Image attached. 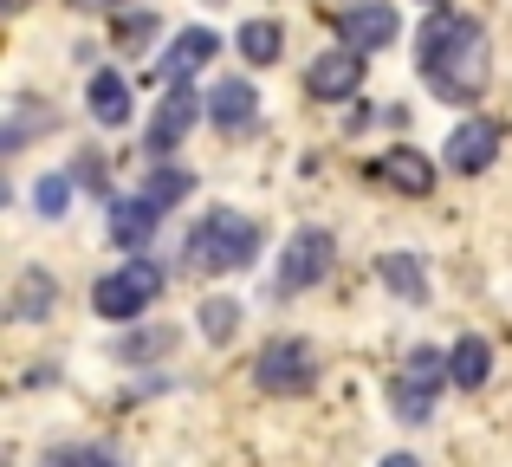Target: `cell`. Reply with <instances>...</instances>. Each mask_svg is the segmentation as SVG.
I'll return each instance as SVG.
<instances>
[{
    "label": "cell",
    "instance_id": "14",
    "mask_svg": "<svg viewBox=\"0 0 512 467\" xmlns=\"http://www.w3.org/2000/svg\"><path fill=\"white\" fill-rule=\"evenodd\" d=\"M52 305H59L52 273H39V266H33V273H20V286H13V318H20V325H39Z\"/></svg>",
    "mask_w": 512,
    "mask_h": 467
},
{
    "label": "cell",
    "instance_id": "20",
    "mask_svg": "<svg viewBox=\"0 0 512 467\" xmlns=\"http://www.w3.org/2000/svg\"><path fill=\"white\" fill-rule=\"evenodd\" d=\"M234 331H240V305L234 299H208L201 305V338L208 344H227Z\"/></svg>",
    "mask_w": 512,
    "mask_h": 467
},
{
    "label": "cell",
    "instance_id": "19",
    "mask_svg": "<svg viewBox=\"0 0 512 467\" xmlns=\"http://www.w3.org/2000/svg\"><path fill=\"white\" fill-rule=\"evenodd\" d=\"M279 46H286V33H279L273 20H247V26H240V52H247L253 65H273Z\"/></svg>",
    "mask_w": 512,
    "mask_h": 467
},
{
    "label": "cell",
    "instance_id": "12",
    "mask_svg": "<svg viewBox=\"0 0 512 467\" xmlns=\"http://www.w3.org/2000/svg\"><path fill=\"white\" fill-rule=\"evenodd\" d=\"M156 221H163V208H156L150 195H124V202H111V240H117V247H143V240L156 234Z\"/></svg>",
    "mask_w": 512,
    "mask_h": 467
},
{
    "label": "cell",
    "instance_id": "16",
    "mask_svg": "<svg viewBox=\"0 0 512 467\" xmlns=\"http://www.w3.org/2000/svg\"><path fill=\"white\" fill-rule=\"evenodd\" d=\"M253 85H240V78H227V85H214V98H208V117L221 130H247L253 124Z\"/></svg>",
    "mask_w": 512,
    "mask_h": 467
},
{
    "label": "cell",
    "instance_id": "11",
    "mask_svg": "<svg viewBox=\"0 0 512 467\" xmlns=\"http://www.w3.org/2000/svg\"><path fill=\"white\" fill-rule=\"evenodd\" d=\"M493 150H500V130H493L487 117H467V124L448 137V169L454 176H480V169L493 163Z\"/></svg>",
    "mask_w": 512,
    "mask_h": 467
},
{
    "label": "cell",
    "instance_id": "9",
    "mask_svg": "<svg viewBox=\"0 0 512 467\" xmlns=\"http://www.w3.org/2000/svg\"><path fill=\"white\" fill-rule=\"evenodd\" d=\"M214 52H221L214 26H188V33H175V46L163 52V59H156V78H163V85H188V78H195Z\"/></svg>",
    "mask_w": 512,
    "mask_h": 467
},
{
    "label": "cell",
    "instance_id": "22",
    "mask_svg": "<svg viewBox=\"0 0 512 467\" xmlns=\"http://www.w3.org/2000/svg\"><path fill=\"white\" fill-rule=\"evenodd\" d=\"M39 124H46V117L33 111V98H20V104H13V124H7V137H0V150H20V143L33 137Z\"/></svg>",
    "mask_w": 512,
    "mask_h": 467
},
{
    "label": "cell",
    "instance_id": "6",
    "mask_svg": "<svg viewBox=\"0 0 512 467\" xmlns=\"http://www.w3.org/2000/svg\"><path fill=\"white\" fill-rule=\"evenodd\" d=\"M331 234L325 228H299L292 234V247H286V260H279V292H305V286H318V279L331 273Z\"/></svg>",
    "mask_w": 512,
    "mask_h": 467
},
{
    "label": "cell",
    "instance_id": "1",
    "mask_svg": "<svg viewBox=\"0 0 512 467\" xmlns=\"http://www.w3.org/2000/svg\"><path fill=\"white\" fill-rule=\"evenodd\" d=\"M415 65H422L428 91L448 104H467L487 91L493 59H487V33L480 20H461V13H435V20L415 33Z\"/></svg>",
    "mask_w": 512,
    "mask_h": 467
},
{
    "label": "cell",
    "instance_id": "27",
    "mask_svg": "<svg viewBox=\"0 0 512 467\" xmlns=\"http://www.w3.org/2000/svg\"><path fill=\"white\" fill-rule=\"evenodd\" d=\"M85 13H111V7H124V0H78Z\"/></svg>",
    "mask_w": 512,
    "mask_h": 467
},
{
    "label": "cell",
    "instance_id": "10",
    "mask_svg": "<svg viewBox=\"0 0 512 467\" xmlns=\"http://www.w3.org/2000/svg\"><path fill=\"white\" fill-rule=\"evenodd\" d=\"M195 124H201V98L188 85H169V98L156 104V124H150V156H169Z\"/></svg>",
    "mask_w": 512,
    "mask_h": 467
},
{
    "label": "cell",
    "instance_id": "28",
    "mask_svg": "<svg viewBox=\"0 0 512 467\" xmlns=\"http://www.w3.org/2000/svg\"><path fill=\"white\" fill-rule=\"evenodd\" d=\"M383 467H415V455H389V461H383Z\"/></svg>",
    "mask_w": 512,
    "mask_h": 467
},
{
    "label": "cell",
    "instance_id": "21",
    "mask_svg": "<svg viewBox=\"0 0 512 467\" xmlns=\"http://www.w3.org/2000/svg\"><path fill=\"white\" fill-rule=\"evenodd\" d=\"M188 189H195V176H188V169H163V176H150V182H143V195H150V202L163 208V215H169L175 202H182Z\"/></svg>",
    "mask_w": 512,
    "mask_h": 467
},
{
    "label": "cell",
    "instance_id": "18",
    "mask_svg": "<svg viewBox=\"0 0 512 467\" xmlns=\"http://www.w3.org/2000/svg\"><path fill=\"white\" fill-rule=\"evenodd\" d=\"M91 117H98V124H111V130L130 117V85L117 72H98V78H91Z\"/></svg>",
    "mask_w": 512,
    "mask_h": 467
},
{
    "label": "cell",
    "instance_id": "23",
    "mask_svg": "<svg viewBox=\"0 0 512 467\" xmlns=\"http://www.w3.org/2000/svg\"><path fill=\"white\" fill-rule=\"evenodd\" d=\"M39 467H117V455H104V448H52Z\"/></svg>",
    "mask_w": 512,
    "mask_h": 467
},
{
    "label": "cell",
    "instance_id": "29",
    "mask_svg": "<svg viewBox=\"0 0 512 467\" xmlns=\"http://www.w3.org/2000/svg\"><path fill=\"white\" fill-rule=\"evenodd\" d=\"M428 7H441V0H428Z\"/></svg>",
    "mask_w": 512,
    "mask_h": 467
},
{
    "label": "cell",
    "instance_id": "4",
    "mask_svg": "<svg viewBox=\"0 0 512 467\" xmlns=\"http://www.w3.org/2000/svg\"><path fill=\"white\" fill-rule=\"evenodd\" d=\"M253 383H260L266 396H299L318 383V351L305 338H273L260 351V364H253Z\"/></svg>",
    "mask_w": 512,
    "mask_h": 467
},
{
    "label": "cell",
    "instance_id": "8",
    "mask_svg": "<svg viewBox=\"0 0 512 467\" xmlns=\"http://www.w3.org/2000/svg\"><path fill=\"white\" fill-rule=\"evenodd\" d=\"M338 33H344V46L376 52V46H389V39L402 33V20H396V7H389V0H357V7L338 13Z\"/></svg>",
    "mask_w": 512,
    "mask_h": 467
},
{
    "label": "cell",
    "instance_id": "13",
    "mask_svg": "<svg viewBox=\"0 0 512 467\" xmlns=\"http://www.w3.org/2000/svg\"><path fill=\"white\" fill-rule=\"evenodd\" d=\"M376 176L396 182L402 195H428V189H435V163H428L422 150H389V156H376Z\"/></svg>",
    "mask_w": 512,
    "mask_h": 467
},
{
    "label": "cell",
    "instance_id": "25",
    "mask_svg": "<svg viewBox=\"0 0 512 467\" xmlns=\"http://www.w3.org/2000/svg\"><path fill=\"white\" fill-rule=\"evenodd\" d=\"M150 33H156V13H130V20L117 26V39H124L130 52H137V46H150Z\"/></svg>",
    "mask_w": 512,
    "mask_h": 467
},
{
    "label": "cell",
    "instance_id": "17",
    "mask_svg": "<svg viewBox=\"0 0 512 467\" xmlns=\"http://www.w3.org/2000/svg\"><path fill=\"white\" fill-rule=\"evenodd\" d=\"M383 279H389V292H396V299H415L422 305L428 299V273H422V260H415V253H383Z\"/></svg>",
    "mask_w": 512,
    "mask_h": 467
},
{
    "label": "cell",
    "instance_id": "3",
    "mask_svg": "<svg viewBox=\"0 0 512 467\" xmlns=\"http://www.w3.org/2000/svg\"><path fill=\"white\" fill-rule=\"evenodd\" d=\"M156 292H163V266L156 260H124L117 273L98 279V292H91V305H98V318H143L156 305Z\"/></svg>",
    "mask_w": 512,
    "mask_h": 467
},
{
    "label": "cell",
    "instance_id": "2",
    "mask_svg": "<svg viewBox=\"0 0 512 467\" xmlns=\"http://www.w3.org/2000/svg\"><path fill=\"white\" fill-rule=\"evenodd\" d=\"M253 253H260V221L240 215V208H208L188 228V266L195 273H240Z\"/></svg>",
    "mask_w": 512,
    "mask_h": 467
},
{
    "label": "cell",
    "instance_id": "24",
    "mask_svg": "<svg viewBox=\"0 0 512 467\" xmlns=\"http://www.w3.org/2000/svg\"><path fill=\"white\" fill-rule=\"evenodd\" d=\"M33 202H39V215H65V202H72V182H65V176H46V182L33 189Z\"/></svg>",
    "mask_w": 512,
    "mask_h": 467
},
{
    "label": "cell",
    "instance_id": "7",
    "mask_svg": "<svg viewBox=\"0 0 512 467\" xmlns=\"http://www.w3.org/2000/svg\"><path fill=\"white\" fill-rule=\"evenodd\" d=\"M357 85H363V52H357V46H331V52H318L312 72H305V91H312V98H325V104L350 98Z\"/></svg>",
    "mask_w": 512,
    "mask_h": 467
},
{
    "label": "cell",
    "instance_id": "26",
    "mask_svg": "<svg viewBox=\"0 0 512 467\" xmlns=\"http://www.w3.org/2000/svg\"><path fill=\"white\" fill-rule=\"evenodd\" d=\"M169 344H175V331L156 325V331H143V338H130V344H124V357H150V351H169Z\"/></svg>",
    "mask_w": 512,
    "mask_h": 467
},
{
    "label": "cell",
    "instance_id": "5",
    "mask_svg": "<svg viewBox=\"0 0 512 467\" xmlns=\"http://www.w3.org/2000/svg\"><path fill=\"white\" fill-rule=\"evenodd\" d=\"M441 377H448V357L428 351V344H415V357L402 364L396 390H389V403H396V422H428L435 416V390Z\"/></svg>",
    "mask_w": 512,
    "mask_h": 467
},
{
    "label": "cell",
    "instance_id": "15",
    "mask_svg": "<svg viewBox=\"0 0 512 467\" xmlns=\"http://www.w3.org/2000/svg\"><path fill=\"white\" fill-rule=\"evenodd\" d=\"M448 377L461 383V390H480V383L493 377V344L487 338H461L448 351Z\"/></svg>",
    "mask_w": 512,
    "mask_h": 467
}]
</instances>
